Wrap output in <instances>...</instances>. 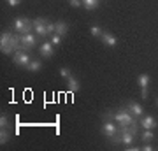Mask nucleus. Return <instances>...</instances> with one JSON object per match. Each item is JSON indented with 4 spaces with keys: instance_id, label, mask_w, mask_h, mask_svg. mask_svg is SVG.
Masks as SVG:
<instances>
[{
    "instance_id": "obj_1",
    "label": "nucleus",
    "mask_w": 158,
    "mask_h": 151,
    "mask_svg": "<svg viewBox=\"0 0 158 151\" xmlns=\"http://www.w3.org/2000/svg\"><path fill=\"white\" fill-rule=\"evenodd\" d=\"M102 120H113L119 127H128L130 123H134L135 121V116L132 114V112L127 109V107H121L118 111H106L102 112Z\"/></svg>"
},
{
    "instance_id": "obj_2",
    "label": "nucleus",
    "mask_w": 158,
    "mask_h": 151,
    "mask_svg": "<svg viewBox=\"0 0 158 151\" xmlns=\"http://www.w3.org/2000/svg\"><path fill=\"white\" fill-rule=\"evenodd\" d=\"M100 132L106 137H107L111 142H114V144H119V125L116 123V121H113V120H104L102 121V127H100Z\"/></svg>"
},
{
    "instance_id": "obj_3",
    "label": "nucleus",
    "mask_w": 158,
    "mask_h": 151,
    "mask_svg": "<svg viewBox=\"0 0 158 151\" xmlns=\"http://www.w3.org/2000/svg\"><path fill=\"white\" fill-rule=\"evenodd\" d=\"M34 30V21L28 18H14L12 19V32H16L19 35L30 34Z\"/></svg>"
},
{
    "instance_id": "obj_4",
    "label": "nucleus",
    "mask_w": 158,
    "mask_h": 151,
    "mask_svg": "<svg viewBox=\"0 0 158 151\" xmlns=\"http://www.w3.org/2000/svg\"><path fill=\"white\" fill-rule=\"evenodd\" d=\"M30 60H32V56L28 55V51L18 49V51L12 53V62H14V65H18V67L27 69V65L30 63Z\"/></svg>"
},
{
    "instance_id": "obj_5",
    "label": "nucleus",
    "mask_w": 158,
    "mask_h": 151,
    "mask_svg": "<svg viewBox=\"0 0 158 151\" xmlns=\"http://www.w3.org/2000/svg\"><path fill=\"white\" fill-rule=\"evenodd\" d=\"M39 35L35 34H25V35H21V49L23 51H30V49H34L35 46H37V42H39Z\"/></svg>"
},
{
    "instance_id": "obj_6",
    "label": "nucleus",
    "mask_w": 158,
    "mask_h": 151,
    "mask_svg": "<svg viewBox=\"0 0 158 151\" xmlns=\"http://www.w3.org/2000/svg\"><path fill=\"white\" fill-rule=\"evenodd\" d=\"M46 25H48V19H46V18H35L34 19V32L39 35L40 39L48 35V28H46Z\"/></svg>"
},
{
    "instance_id": "obj_7",
    "label": "nucleus",
    "mask_w": 158,
    "mask_h": 151,
    "mask_svg": "<svg viewBox=\"0 0 158 151\" xmlns=\"http://www.w3.org/2000/svg\"><path fill=\"white\" fill-rule=\"evenodd\" d=\"M100 40H102V44L106 46V48H116V46H118V37L113 35L111 32H107V30H104Z\"/></svg>"
},
{
    "instance_id": "obj_8",
    "label": "nucleus",
    "mask_w": 158,
    "mask_h": 151,
    "mask_svg": "<svg viewBox=\"0 0 158 151\" xmlns=\"http://www.w3.org/2000/svg\"><path fill=\"white\" fill-rule=\"evenodd\" d=\"M39 53H40V56H44V58H53V55H55V46L51 44L49 40H44V42H40V46H39Z\"/></svg>"
},
{
    "instance_id": "obj_9",
    "label": "nucleus",
    "mask_w": 158,
    "mask_h": 151,
    "mask_svg": "<svg viewBox=\"0 0 158 151\" xmlns=\"http://www.w3.org/2000/svg\"><path fill=\"white\" fill-rule=\"evenodd\" d=\"M125 107H127V109H128V111L132 112V114H134L135 118H141V116H142V112H144V109H142L141 104H139V102H134V100L127 102V104H125Z\"/></svg>"
},
{
    "instance_id": "obj_10",
    "label": "nucleus",
    "mask_w": 158,
    "mask_h": 151,
    "mask_svg": "<svg viewBox=\"0 0 158 151\" xmlns=\"http://www.w3.org/2000/svg\"><path fill=\"white\" fill-rule=\"evenodd\" d=\"M142 127V128H148V130H155L158 127V121H156V118H153V116H142L141 118V123H139Z\"/></svg>"
},
{
    "instance_id": "obj_11",
    "label": "nucleus",
    "mask_w": 158,
    "mask_h": 151,
    "mask_svg": "<svg viewBox=\"0 0 158 151\" xmlns=\"http://www.w3.org/2000/svg\"><path fill=\"white\" fill-rule=\"evenodd\" d=\"M67 90L70 91V93H77L79 90H81V81H79L76 76H70V78H67Z\"/></svg>"
},
{
    "instance_id": "obj_12",
    "label": "nucleus",
    "mask_w": 158,
    "mask_h": 151,
    "mask_svg": "<svg viewBox=\"0 0 158 151\" xmlns=\"http://www.w3.org/2000/svg\"><path fill=\"white\" fill-rule=\"evenodd\" d=\"M40 69H42V62H40L39 58H32L30 63L27 65V70L28 72H39Z\"/></svg>"
},
{
    "instance_id": "obj_13",
    "label": "nucleus",
    "mask_w": 158,
    "mask_h": 151,
    "mask_svg": "<svg viewBox=\"0 0 158 151\" xmlns=\"http://www.w3.org/2000/svg\"><path fill=\"white\" fill-rule=\"evenodd\" d=\"M151 83V78H149V74H139L137 76V84L141 86V88H148Z\"/></svg>"
},
{
    "instance_id": "obj_14",
    "label": "nucleus",
    "mask_w": 158,
    "mask_h": 151,
    "mask_svg": "<svg viewBox=\"0 0 158 151\" xmlns=\"http://www.w3.org/2000/svg\"><path fill=\"white\" fill-rule=\"evenodd\" d=\"M55 34H58V35H67L69 34V23L67 21H56V32Z\"/></svg>"
},
{
    "instance_id": "obj_15",
    "label": "nucleus",
    "mask_w": 158,
    "mask_h": 151,
    "mask_svg": "<svg viewBox=\"0 0 158 151\" xmlns=\"http://www.w3.org/2000/svg\"><path fill=\"white\" fill-rule=\"evenodd\" d=\"M81 2H83V7L86 11H95L100 6V0H81Z\"/></svg>"
},
{
    "instance_id": "obj_16",
    "label": "nucleus",
    "mask_w": 158,
    "mask_h": 151,
    "mask_svg": "<svg viewBox=\"0 0 158 151\" xmlns=\"http://www.w3.org/2000/svg\"><path fill=\"white\" fill-rule=\"evenodd\" d=\"M141 141H142V142H153V141H155V134H153V130L142 128V132H141Z\"/></svg>"
},
{
    "instance_id": "obj_17",
    "label": "nucleus",
    "mask_w": 158,
    "mask_h": 151,
    "mask_svg": "<svg viewBox=\"0 0 158 151\" xmlns=\"http://www.w3.org/2000/svg\"><path fill=\"white\" fill-rule=\"evenodd\" d=\"M9 139H11V132H9V128H0V144L2 146L7 144Z\"/></svg>"
},
{
    "instance_id": "obj_18",
    "label": "nucleus",
    "mask_w": 158,
    "mask_h": 151,
    "mask_svg": "<svg viewBox=\"0 0 158 151\" xmlns=\"http://www.w3.org/2000/svg\"><path fill=\"white\" fill-rule=\"evenodd\" d=\"M90 34L93 35V37H97V39H100L102 34H104V30H102V27H98V25H91L90 27Z\"/></svg>"
},
{
    "instance_id": "obj_19",
    "label": "nucleus",
    "mask_w": 158,
    "mask_h": 151,
    "mask_svg": "<svg viewBox=\"0 0 158 151\" xmlns=\"http://www.w3.org/2000/svg\"><path fill=\"white\" fill-rule=\"evenodd\" d=\"M62 39H63V37H62V35H58V34L49 35V42L53 46H60V44H62Z\"/></svg>"
},
{
    "instance_id": "obj_20",
    "label": "nucleus",
    "mask_w": 158,
    "mask_h": 151,
    "mask_svg": "<svg viewBox=\"0 0 158 151\" xmlns=\"http://www.w3.org/2000/svg\"><path fill=\"white\" fill-rule=\"evenodd\" d=\"M0 128H11V121H9V118L6 114L0 116Z\"/></svg>"
},
{
    "instance_id": "obj_21",
    "label": "nucleus",
    "mask_w": 158,
    "mask_h": 151,
    "mask_svg": "<svg viewBox=\"0 0 158 151\" xmlns=\"http://www.w3.org/2000/svg\"><path fill=\"white\" fill-rule=\"evenodd\" d=\"M58 72H60V76H62L63 79H67V78H70V76H72V70H70L69 67H62Z\"/></svg>"
},
{
    "instance_id": "obj_22",
    "label": "nucleus",
    "mask_w": 158,
    "mask_h": 151,
    "mask_svg": "<svg viewBox=\"0 0 158 151\" xmlns=\"http://www.w3.org/2000/svg\"><path fill=\"white\" fill-rule=\"evenodd\" d=\"M142 151H153L151 142H142Z\"/></svg>"
},
{
    "instance_id": "obj_23",
    "label": "nucleus",
    "mask_w": 158,
    "mask_h": 151,
    "mask_svg": "<svg viewBox=\"0 0 158 151\" xmlns=\"http://www.w3.org/2000/svg\"><path fill=\"white\" fill-rule=\"evenodd\" d=\"M21 4V0H7V6H11V7H16Z\"/></svg>"
},
{
    "instance_id": "obj_24",
    "label": "nucleus",
    "mask_w": 158,
    "mask_h": 151,
    "mask_svg": "<svg viewBox=\"0 0 158 151\" xmlns=\"http://www.w3.org/2000/svg\"><path fill=\"white\" fill-rule=\"evenodd\" d=\"M141 97L144 99V100L148 99V88H141Z\"/></svg>"
},
{
    "instance_id": "obj_25",
    "label": "nucleus",
    "mask_w": 158,
    "mask_h": 151,
    "mask_svg": "<svg viewBox=\"0 0 158 151\" xmlns=\"http://www.w3.org/2000/svg\"><path fill=\"white\" fill-rule=\"evenodd\" d=\"M156 107H158V99H156Z\"/></svg>"
}]
</instances>
